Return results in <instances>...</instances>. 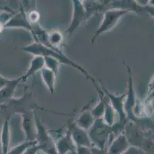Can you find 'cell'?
<instances>
[{
	"instance_id": "obj_1",
	"label": "cell",
	"mask_w": 154,
	"mask_h": 154,
	"mask_svg": "<svg viewBox=\"0 0 154 154\" xmlns=\"http://www.w3.org/2000/svg\"><path fill=\"white\" fill-rule=\"evenodd\" d=\"M22 51L24 52H26L28 53H30V54L33 55L35 56H42V57H47V56H49V57H52L56 59L60 63H63V64H66L68 66H71L72 67H74L75 69L78 70V71H80L84 76H85L88 80H91V81L93 83L94 86L96 85V82H95L94 79L90 76V74L86 71V70H85L83 67H82L81 66H79L78 64L75 63V62L72 61L71 59L68 57L66 55H64V53H62L61 50H54V49H51L49 47H47V46H44V45L41 44V43H38V42H34L33 43L30 45H28V46H25L22 49Z\"/></svg>"
},
{
	"instance_id": "obj_2",
	"label": "cell",
	"mask_w": 154,
	"mask_h": 154,
	"mask_svg": "<svg viewBox=\"0 0 154 154\" xmlns=\"http://www.w3.org/2000/svg\"><path fill=\"white\" fill-rule=\"evenodd\" d=\"M111 127L106 124L103 118H99L95 120L88 135L92 146L104 149L106 143L111 136Z\"/></svg>"
},
{
	"instance_id": "obj_3",
	"label": "cell",
	"mask_w": 154,
	"mask_h": 154,
	"mask_svg": "<svg viewBox=\"0 0 154 154\" xmlns=\"http://www.w3.org/2000/svg\"><path fill=\"white\" fill-rule=\"evenodd\" d=\"M34 120L36 128V145L39 152L42 151L45 154H58L54 139L48 133L35 112H34Z\"/></svg>"
},
{
	"instance_id": "obj_4",
	"label": "cell",
	"mask_w": 154,
	"mask_h": 154,
	"mask_svg": "<svg viewBox=\"0 0 154 154\" xmlns=\"http://www.w3.org/2000/svg\"><path fill=\"white\" fill-rule=\"evenodd\" d=\"M127 13H128L127 11L121 10V9H107L104 11L103 20L91 39L92 44L94 42L97 37H98L103 32L111 30L117 25L119 20Z\"/></svg>"
},
{
	"instance_id": "obj_5",
	"label": "cell",
	"mask_w": 154,
	"mask_h": 154,
	"mask_svg": "<svg viewBox=\"0 0 154 154\" xmlns=\"http://www.w3.org/2000/svg\"><path fill=\"white\" fill-rule=\"evenodd\" d=\"M73 3L72 18L70 22L69 27L65 31V33L71 36L78 29L80 25L84 22L90 18V15L85 9L83 1L81 0H74Z\"/></svg>"
},
{
	"instance_id": "obj_6",
	"label": "cell",
	"mask_w": 154,
	"mask_h": 154,
	"mask_svg": "<svg viewBox=\"0 0 154 154\" xmlns=\"http://www.w3.org/2000/svg\"><path fill=\"white\" fill-rule=\"evenodd\" d=\"M127 70L129 73L128 78V90H127V96H126L125 100H124V111H125L127 116L128 119H131L133 121L136 120V116L134 113V109H135L136 100H135V92L134 90V84H133V77L132 73L128 66Z\"/></svg>"
},
{
	"instance_id": "obj_7",
	"label": "cell",
	"mask_w": 154,
	"mask_h": 154,
	"mask_svg": "<svg viewBox=\"0 0 154 154\" xmlns=\"http://www.w3.org/2000/svg\"><path fill=\"white\" fill-rule=\"evenodd\" d=\"M68 130L70 132L71 138L77 146H85L91 148L92 144L85 130L81 129L76 125L75 122H70L68 124Z\"/></svg>"
},
{
	"instance_id": "obj_8",
	"label": "cell",
	"mask_w": 154,
	"mask_h": 154,
	"mask_svg": "<svg viewBox=\"0 0 154 154\" xmlns=\"http://www.w3.org/2000/svg\"><path fill=\"white\" fill-rule=\"evenodd\" d=\"M6 28H23L28 29L32 33V27L28 20L23 7L21 8L19 12H15L10 19L5 22L4 29Z\"/></svg>"
},
{
	"instance_id": "obj_9",
	"label": "cell",
	"mask_w": 154,
	"mask_h": 154,
	"mask_svg": "<svg viewBox=\"0 0 154 154\" xmlns=\"http://www.w3.org/2000/svg\"><path fill=\"white\" fill-rule=\"evenodd\" d=\"M55 146L58 154H76L77 146L68 130L59 138Z\"/></svg>"
},
{
	"instance_id": "obj_10",
	"label": "cell",
	"mask_w": 154,
	"mask_h": 154,
	"mask_svg": "<svg viewBox=\"0 0 154 154\" xmlns=\"http://www.w3.org/2000/svg\"><path fill=\"white\" fill-rule=\"evenodd\" d=\"M22 128H23V131L26 135V140L25 141H27V142L35 141L36 128L35 124L34 114H22Z\"/></svg>"
},
{
	"instance_id": "obj_11",
	"label": "cell",
	"mask_w": 154,
	"mask_h": 154,
	"mask_svg": "<svg viewBox=\"0 0 154 154\" xmlns=\"http://www.w3.org/2000/svg\"><path fill=\"white\" fill-rule=\"evenodd\" d=\"M131 146L125 133H120L109 144L107 154H122Z\"/></svg>"
},
{
	"instance_id": "obj_12",
	"label": "cell",
	"mask_w": 154,
	"mask_h": 154,
	"mask_svg": "<svg viewBox=\"0 0 154 154\" xmlns=\"http://www.w3.org/2000/svg\"><path fill=\"white\" fill-rule=\"evenodd\" d=\"M22 81V76L17 79H12L5 87L0 89V106L6 103L12 99L18 85Z\"/></svg>"
},
{
	"instance_id": "obj_13",
	"label": "cell",
	"mask_w": 154,
	"mask_h": 154,
	"mask_svg": "<svg viewBox=\"0 0 154 154\" xmlns=\"http://www.w3.org/2000/svg\"><path fill=\"white\" fill-rule=\"evenodd\" d=\"M10 116H8L4 120L2 123V130H1V147H2V154H7L10 149Z\"/></svg>"
},
{
	"instance_id": "obj_14",
	"label": "cell",
	"mask_w": 154,
	"mask_h": 154,
	"mask_svg": "<svg viewBox=\"0 0 154 154\" xmlns=\"http://www.w3.org/2000/svg\"><path fill=\"white\" fill-rule=\"evenodd\" d=\"M94 118L91 114V110L90 109H84L81 113V115L75 122L76 125L84 130H89L94 122Z\"/></svg>"
},
{
	"instance_id": "obj_15",
	"label": "cell",
	"mask_w": 154,
	"mask_h": 154,
	"mask_svg": "<svg viewBox=\"0 0 154 154\" xmlns=\"http://www.w3.org/2000/svg\"><path fill=\"white\" fill-rule=\"evenodd\" d=\"M45 67V60L42 56H35L32 61H31L30 66L29 70L26 73V74L22 76V81L26 82L30 76H33L38 71H41Z\"/></svg>"
},
{
	"instance_id": "obj_16",
	"label": "cell",
	"mask_w": 154,
	"mask_h": 154,
	"mask_svg": "<svg viewBox=\"0 0 154 154\" xmlns=\"http://www.w3.org/2000/svg\"><path fill=\"white\" fill-rule=\"evenodd\" d=\"M42 78L44 81L45 84L47 87L48 90H49L51 94L54 93V88H55V80L56 75L54 72L48 70L46 67H44L41 70Z\"/></svg>"
},
{
	"instance_id": "obj_17",
	"label": "cell",
	"mask_w": 154,
	"mask_h": 154,
	"mask_svg": "<svg viewBox=\"0 0 154 154\" xmlns=\"http://www.w3.org/2000/svg\"><path fill=\"white\" fill-rule=\"evenodd\" d=\"M104 113H103V120L107 125H108L109 126L112 127L113 126V124L115 123V111L113 110V108L112 107L111 104L110 103V101H109L108 98L106 96V98H105V102H104Z\"/></svg>"
},
{
	"instance_id": "obj_18",
	"label": "cell",
	"mask_w": 154,
	"mask_h": 154,
	"mask_svg": "<svg viewBox=\"0 0 154 154\" xmlns=\"http://www.w3.org/2000/svg\"><path fill=\"white\" fill-rule=\"evenodd\" d=\"M63 35L60 32L54 31L48 33V46L54 50H61L60 46L63 42Z\"/></svg>"
},
{
	"instance_id": "obj_19",
	"label": "cell",
	"mask_w": 154,
	"mask_h": 154,
	"mask_svg": "<svg viewBox=\"0 0 154 154\" xmlns=\"http://www.w3.org/2000/svg\"><path fill=\"white\" fill-rule=\"evenodd\" d=\"M35 144L36 141H32V142L25 141V142L19 144L17 146H15V147L9 149L7 154H22L26 151V149H27L28 148L33 146V145H35Z\"/></svg>"
},
{
	"instance_id": "obj_20",
	"label": "cell",
	"mask_w": 154,
	"mask_h": 154,
	"mask_svg": "<svg viewBox=\"0 0 154 154\" xmlns=\"http://www.w3.org/2000/svg\"><path fill=\"white\" fill-rule=\"evenodd\" d=\"M44 60L45 67H46L47 69H48V70L54 72V73H55L56 76H57V74L58 73L59 66L60 65H61V63H60L56 59L52 57H49V56L44 57Z\"/></svg>"
},
{
	"instance_id": "obj_21",
	"label": "cell",
	"mask_w": 154,
	"mask_h": 154,
	"mask_svg": "<svg viewBox=\"0 0 154 154\" xmlns=\"http://www.w3.org/2000/svg\"><path fill=\"white\" fill-rule=\"evenodd\" d=\"M26 16H27V19L29 20V23L31 24V25L38 23L39 19H40V15H39L38 12L36 10L30 11V12L28 15H26Z\"/></svg>"
},
{
	"instance_id": "obj_22",
	"label": "cell",
	"mask_w": 154,
	"mask_h": 154,
	"mask_svg": "<svg viewBox=\"0 0 154 154\" xmlns=\"http://www.w3.org/2000/svg\"><path fill=\"white\" fill-rule=\"evenodd\" d=\"M122 154H146L143 149L137 146H130L128 149Z\"/></svg>"
},
{
	"instance_id": "obj_23",
	"label": "cell",
	"mask_w": 154,
	"mask_h": 154,
	"mask_svg": "<svg viewBox=\"0 0 154 154\" xmlns=\"http://www.w3.org/2000/svg\"><path fill=\"white\" fill-rule=\"evenodd\" d=\"M76 154H91V148L85 146H77Z\"/></svg>"
},
{
	"instance_id": "obj_24",
	"label": "cell",
	"mask_w": 154,
	"mask_h": 154,
	"mask_svg": "<svg viewBox=\"0 0 154 154\" xmlns=\"http://www.w3.org/2000/svg\"><path fill=\"white\" fill-rule=\"evenodd\" d=\"M38 152V148L35 144V145H33V146H30L27 149H26V151L22 154H37Z\"/></svg>"
},
{
	"instance_id": "obj_25",
	"label": "cell",
	"mask_w": 154,
	"mask_h": 154,
	"mask_svg": "<svg viewBox=\"0 0 154 154\" xmlns=\"http://www.w3.org/2000/svg\"><path fill=\"white\" fill-rule=\"evenodd\" d=\"M91 154H107V149H99L93 146L91 147Z\"/></svg>"
},
{
	"instance_id": "obj_26",
	"label": "cell",
	"mask_w": 154,
	"mask_h": 154,
	"mask_svg": "<svg viewBox=\"0 0 154 154\" xmlns=\"http://www.w3.org/2000/svg\"><path fill=\"white\" fill-rule=\"evenodd\" d=\"M11 79L5 78L4 76H2V75H0V89H2V87H4L5 85H7L8 83L10 82Z\"/></svg>"
},
{
	"instance_id": "obj_27",
	"label": "cell",
	"mask_w": 154,
	"mask_h": 154,
	"mask_svg": "<svg viewBox=\"0 0 154 154\" xmlns=\"http://www.w3.org/2000/svg\"><path fill=\"white\" fill-rule=\"evenodd\" d=\"M37 154H40V153H39V152H38V153H37Z\"/></svg>"
},
{
	"instance_id": "obj_28",
	"label": "cell",
	"mask_w": 154,
	"mask_h": 154,
	"mask_svg": "<svg viewBox=\"0 0 154 154\" xmlns=\"http://www.w3.org/2000/svg\"><path fill=\"white\" fill-rule=\"evenodd\" d=\"M1 12H0V13H1Z\"/></svg>"
}]
</instances>
